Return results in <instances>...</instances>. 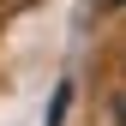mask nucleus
Segmentation results:
<instances>
[{"label": "nucleus", "mask_w": 126, "mask_h": 126, "mask_svg": "<svg viewBox=\"0 0 126 126\" xmlns=\"http://www.w3.org/2000/svg\"><path fill=\"white\" fill-rule=\"evenodd\" d=\"M120 126H126V102H120Z\"/></svg>", "instance_id": "1"}]
</instances>
